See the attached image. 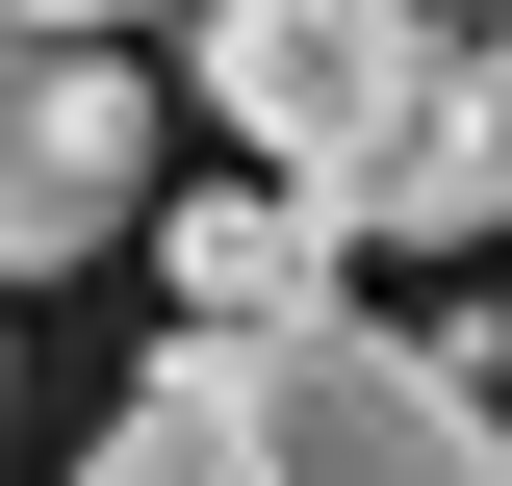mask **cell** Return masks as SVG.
Listing matches in <instances>:
<instances>
[{"mask_svg":"<svg viewBox=\"0 0 512 486\" xmlns=\"http://www.w3.org/2000/svg\"><path fill=\"white\" fill-rule=\"evenodd\" d=\"M77 486H512L487 384L436 333H359V307H256V333H180L77 435Z\"/></svg>","mask_w":512,"mask_h":486,"instance_id":"6da1fadb","label":"cell"},{"mask_svg":"<svg viewBox=\"0 0 512 486\" xmlns=\"http://www.w3.org/2000/svg\"><path fill=\"white\" fill-rule=\"evenodd\" d=\"M436 52H461L436 0H205V103H231L256 180H333V154H359Z\"/></svg>","mask_w":512,"mask_h":486,"instance_id":"7a4b0ae2","label":"cell"},{"mask_svg":"<svg viewBox=\"0 0 512 486\" xmlns=\"http://www.w3.org/2000/svg\"><path fill=\"white\" fill-rule=\"evenodd\" d=\"M154 205V77L103 26H0V282H52Z\"/></svg>","mask_w":512,"mask_h":486,"instance_id":"3957f363","label":"cell"},{"mask_svg":"<svg viewBox=\"0 0 512 486\" xmlns=\"http://www.w3.org/2000/svg\"><path fill=\"white\" fill-rule=\"evenodd\" d=\"M308 205H333V231H384V256H487V231H512V128H487V77L436 52V77H410V103H384Z\"/></svg>","mask_w":512,"mask_h":486,"instance_id":"277c9868","label":"cell"},{"mask_svg":"<svg viewBox=\"0 0 512 486\" xmlns=\"http://www.w3.org/2000/svg\"><path fill=\"white\" fill-rule=\"evenodd\" d=\"M128 231L180 256V333H256V307H333V256H359V231H333L308 180H256V205H128Z\"/></svg>","mask_w":512,"mask_h":486,"instance_id":"5b68a950","label":"cell"},{"mask_svg":"<svg viewBox=\"0 0 512 486\" xmlns=\"http://www.w3.org/2000/svg\"><path fill=\"white\" fill-rule=\"evenodd\" d=\"M0 26H103V52H128V0H0Z\"/></svg>","mask_w":512,"mask_h":486,"instance_id":"8992f818","label":"cell"},{"mask_svg":"<svg viewBox=\"0 0 512 486\" xmlns=\"http://www.w3.org/2000/svg\"><path fill=\"white\" fill-rule=\"evenodd\" d=\"M461 77H487V128H512V26H487V52H461Z\"/></svg>","mask_w":512,"mask_h":486,"instance_id":"52a82bcc","label":"cell"},{"mask_svg":"<svg viewBox=\"0 0 512 486\" xmlns=\"http://www.w3.org/2000/svg\"><path fill=\"white\" fill-rule=\"evenodd\" d=\"M0 410H26V384H0Z\"/></svg>","mask_w":512,"mask_h":486,"instance_id":"ba28073f","label":"cell"}]
</instances>
